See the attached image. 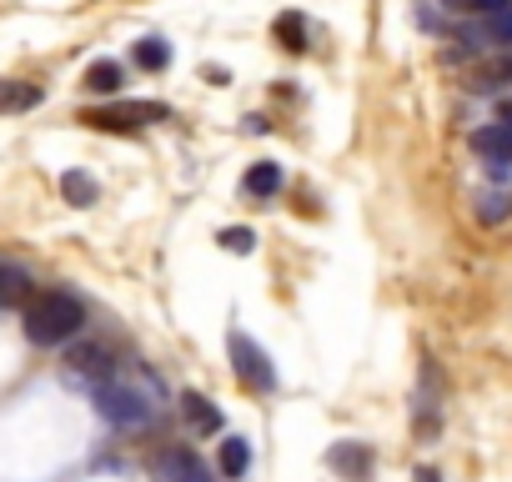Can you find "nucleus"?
Instances as JSON below:
<instances>
[{
  "label": "nucleus",
  "mask_w": 512,
  "mask_h": 482,
  "mask_svg": "<svg viewBox=\"0 0 512 482\" xmlns=\"http://www.w3.org/2000/svg\"><path fill=\"white\" fill-rule=\"evenodd\" d=\"M36 302V292H31V277L21 272V267H0V307H6V312H26Z\"/></svg>",
  "instance_id": "9b49d317"
},
{
  "label": "nucleus",
  "mask_w": 512,
  "mask_h": 482,
  "mask_svg": "<svg viewBox=\"0 0 512 482\" xmlns=\"http://www.w3.org/2000/svg\"><path fill=\"white\" fill-rule=\"evenodd\" d=\"M246 196L251 201H272L277 191H282V161H256L251 171H246Z\"/></svg>",
  "instance_id": "9d476101"
},
{
  "label": "nucleus",
  "mask_w": 512,
  "mask_h": 482,
  "mask_svg": "<svg viewBox=\"0 0 512 482\" xmlns=\"http://www.w3.org/2000/svg\"><path fill=\"white\" fill-rule=\"evenodd\" d=\"M96 412H101L111 427H121V432H136V427L151 422V402H146L141 392H131V387H116V382L96 387Z\"/></svg>",
  "instance_id": "7ed1b4c3"
},
{
  "label": "nucleus",
  "mask_w": 512,
  "mask_h": 482,
  "mask_svg": "<svg viewBox=\"0 0 512 482\" xmlns=\"http://www.w3.org/2000/svg\"><path fill=\"white\" fill-rule=\"evenodd\" d=\"M171 111L161 106V101H116V106H106V111H86L81 121L86 126H96V131H141V126H156V121H166Z\"/></svg>",
  "instance_id": "20e7f679"
},
{
  "label": "nucleus",
  "mask_w": 512,
  "mask_h": 482,
  "mask_svg": "<svg viewBox=\"0 0 512 482\" xmlns=\"http://www.w3.org/2000/svg\"><path fill=\"white\" fill-rule=\"evenodd\" d=\"M327 467H332L337 477H347V482H367V477H372V447H362V442H337V447L327 452Z\"/></svg>",
  "instance_id": "0eeeda50"
},
{
  "label": "nucleus",
  "mask_w": 512,
  "mask_h": 482,
  "mask_svg": "<svg viewBox=\"0 0 512 482\" xmlns=\"http://www.w3.org/2000/svg\"><path fill=\"white\" fill-rule=\"evenodd\" d=\"M181 417L196 427V432H221V407L201 392H181Z\"/></svg>",
  "instance_id": "f8f14e48"
},
{
  "label": "nucleus",
  "mask_w": 512,
  "mask_h": 482,
  "mask_svg": "<svg viewBox=\"0 0 512 482\" xmlns=\"http://www.w3.org/2000/svg\"><path fill=\"white\" fill-rule=\"evenodd\" d=\"M121 86H126V66H121V61L101 56V61L86 66V91H96V96H121Z\"/></svg>",
  "instance_id": "1a4fd4ad"
},
{
  "label": "nucleus",
  "mask_w": 512,
  "mask_h": 482,
  "mask_svg": "<svg viewBox=\"0 0 512 482\" xmlns=\"http://www.w3.org/2000/svg\"><path fill=\"white\" fill-rule=\"evenodd\" d=\"M221 472H226L231 482H241V477L251 472V442H246V437H226V442H221Z\"/></svg>",
  "instance_id": "4468645a"
},
{
  "label": "nucleus",
  "mask_w": 512,
  "mask_h": 482,
  "mask_svg": "<svg viewBox=\"0 0 512 482\" xmlns=\"http://www.w3.org/2000/svg\"><path fill=\"white\" fill-rule=\"evenodd\" d=\"M482 36H487L492 46H512V6H507V11H497V16H487Z\"/></svg>",
  "instance_id": "6ab92c4d"
},
{
  "label": "nucleus",
  "mask_w": 512,
  "mask_h": 482,
  "mask_svg": "<svg viewBox=\"0 0 512 482\" xmlns=\"http://www.w3.org/2000/svg\"><path fill=\"white\" fill-rule=\"evenodd\" d=\"M131 61H136L141 71H166V66H171V46H166L161 36H146V41H136Z\"/></svg>",
  "instance_id": "2eb2a0df"
},
{
  "label": "nucleus",
  "mask_w": 512,
  "mask_h": 482,
  "mask_svg": "<svg viewBox=\"0 0 512 482\" xmlns=\"http://www.w3.org/2000/svg\"><path fill=\"white\" fill-rule=\"evenodd\" d=\"M31 106H41V86L36 81H0V111L6 116H21V111H31Z\"/></svg>",
  "instance_id": "ddd939ff"
},
{
  "label": "nucleus",
  "mask_w": 512,
  "mask_h": 482,
  "mask_svg": "<svg viewBox=\"0 0 512 482\" xmlns=\"http://www.w3.org/2000/svg\"><path fill=\"white\" fill-rule=\"evenodd\" d=\"M472 151L507 166V161H512V121H492V126L472 131Z\"/></svg>",
  "instance_id": "6e6552de"
},
{
  "label": "nucleus",
  "mask_w": 512,
  "mask_h": 482,
  "mask_svg": "<svg viewBox=\"0 0 512 482\" xmlns=\"http://www.w3.org/2000/svg\"><path fill=\"white\" fill-rule=\"evenodd\" d=\"M151 472H156V482H211V467H206L201 452H191V447H166V452H156Z\"/></svg>",
  "instance_id": "423d86ee"
},
{
  "label": "nucleus",
  "mask_w": 512,
  "mask_h": 482,
  "mask_svg": "<svg viewBox=\"0 0 512 482\" xmlns=\"http://www.w3.org/2000/svg\"><path fill=\"white\" fill-rule=\"evenodd\" d=\"M226 347H231V372H236L241 387H251V392H277V367H272V357L256 347L246 332H231Z\"/></svg>",
  "instance_id": "f03ea898"
},
{
  "label": "nucleus",
  "mask_w": 512,
  "mask_h": 482,
  "mask_svg": "<svg viewBox=\"0 0 512 482\" xmlns=\"http://www.w3.org/2000/svg\"><path fill=\"white\" fill-rule=\"evenodd\" d=\"M277 41H282L287 51H307V21H302L297 11L277 16Z\"/></svg>",
  "instance_id": "f3484780"
},
{
  "label": "nucleus",
  "mask_w": 512,
  "mask_h": 482,
  "mask_svg": "<svg viewBox=\"0 0 512 482\" xmlns=\"http://www.w3.org/2000/svg\"><path fill=\"white\" fill-rule=\"evenodd\" d=\"M81 327H86V307L71 292H41L26 307V337L36 347H61V342L81 337Z\"/></svg>",
  "instance_id": "f257e3e1"
},
{
  "label": "nucleus",
  "mask_w": 512,
  "mask_h": 482,
  "mask_svg": "<svg viewBox=\"0 0 512 482\" xmlns=\"http://www.w3.org/2000/svg\"><path fill=\"white\" fill-rule=\"evenodd\" d=\"M417 482H442V477H437V467H417Z\"/></svg>",
  "instance_id": "412c9836"
},
{
  "label": "nucleus",
  "mask_w": 512,
  "mask_h": 482,
  "mask_svg": "<svg viewBox=\"0 0 512 482\" xmlns=\"http://www.w3.org/2000/svg\"><path fill=\"white\" fill-rule=\"evenodd\" d=\"M221 247L246 257V252H256V231H246V226H226V231H221Z\"/></svg>",
  "instance_id": "aec40b11"
},
{
  "label": "nucleus",
  "mask_w": 512,
  "mask_h": 482,
  "mask_svg": "<svg viewBox=\"0 0 512 482\" xmlns=\"http://www.w3.org/2000/svg\"><path fill=\"white\" fill-rule=\"evenodd\" d=\"M66 377H71V382L106 387V382H116V352H111L106 342H81V347L66 357Z\"/></svg>",
  "instance_id": "39448f33"
},
{
  "label": "nucleus",
  "mask_w": 512,
  "mask_h": 482,
  "mask_svg": "<svg viewBox=\"0 0 512 482\" xmlns=\"http://www.w3.org/2000/svg\"><path fill=\"white\" fill-rule=\"evenodd\" d=\"M61 196H66L71 206H91L101 191H96V181H91L86 171H66V176H61Z\"/></svg>",
  "instance_id": "dca6fc26"
},
{
  "label": "nucleus",
  "mask_w": 512,
  "mask_h": 482,
  "mask_svg": "<svg viewBox=\"0 0 512 482\" xmlns=\"http://www.w3.org/2000/svg\"><path fill=\"white\" fill-rule=\"evenodd\" d=\"M447 11H462V16H497V11H507L512 0H442Z\"/></svg>",
  "instance_id": "a211bd4d"
}]
</instances>
